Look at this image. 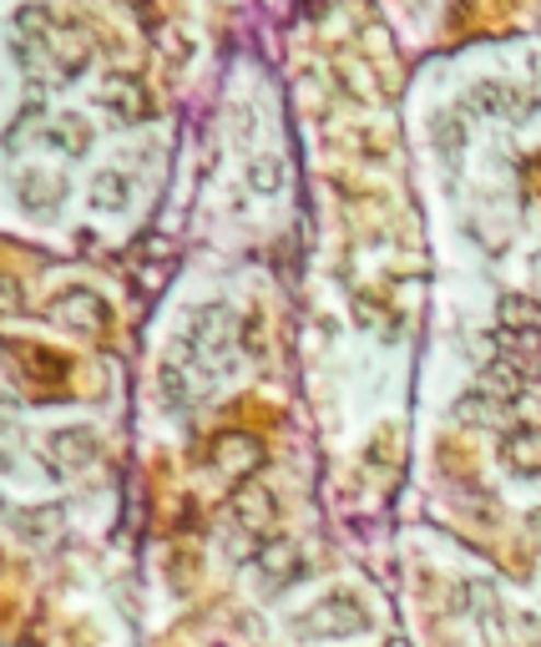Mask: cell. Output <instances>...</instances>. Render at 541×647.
Listing matches in <instances>:
<instances>
[{
    "instance_id": "cell-2",
    "label": "cell",
    "mask_w": 541,
    "mask_h": 647,
    "mask_svg": "<svg viewBox=\"0 0 541 647\" xmlns=\"http://www.w3.org/2000/svg\"><path fill=\"white\" fill-rule=\"evenodd\" d=\"M471 106H475V112H486V117H521V112H531L527 96L511 92L506 81H475V86H471Z\"/></svg>"
},
{
    "instance_id": "cell-3",
    "label": "cell",
    "mask_w": 541,
    "mask_h": 647,
    "mask_svg": "<svg viewBox=\"0 0 541 647\" xmlns=\"http://www.w3.org/2000/svg\"><path fill=\"white\" fill-rule=\"evenodd\" d=\"M238 521L249 531H264L268 521H274V496H268L264 486H243L238 490Z\"/></svg>"
},
{
    "instance_id": "cell-7",
    "label": "cell",
    "mask_w": 541,
    "mask_h": 647,
    "mask_svg": "<svg viewBox=\"0 0 541 647\" xmlns=\"http://www.w3.org/2000/svg\"><path fill=\"white\" fill-rule=\"evenodd\" d=\"M461 137H465L461 117H440V122H436V142H440V152H461Z\"/></svg>"
},
{
    "instance_id": "cell-1",
    "label": "cell",
    "mask_w": 541,
    "mask_h": 647,
    "mask_svg": "<svg viewBox=\"0 0 541 647\" xmlns=\"http://www.w3.org/2000/svg\"><path fill=\"white\" fill-rule=\"evenodd\" d=\"M304 627H309V633L344 637V633H359V627H370V612L359 608V597H349V592H330L314 612H304Z\"/></svg>"
},
{
    "instance_id": "cell-6",
    "label": "cell",
    "mask_w": 541,
    "mask_h": 647,
    "mask_svg": "<svg viewBox=\"0 0 541 647\" xmlns=\"http://www.w3.org/2000/svg\"><path fill=\"white\" fill-rule=\"evenodd\" d=\"M71 314L87 324V330H102V319H106V309L96 304L92 293H71Z\"/></svg>"
},
{
    "instance_id": "cell-5",
    "label": "cell",
    "mask_w": 541,
    "mask_h": 647,
    "mask_svg": "<svg viewBox=\"0 0 541 647\" xmlns=\"http://www.w3.org/2000/svg\"><path fill=\"white\" fill-rule=\"evenodd\" d=\"M293 571H299V552H293L289 542L268 546V556H264V577H268V581H289Z\"/></svg>"
},
{
    "instance_id": "cell-4",
    "label": "cell",
    "mask_w": 541,
    "mask_h": 647,
    "mask_svg": "<svg viewBox=\"0 0 541 647\" xmlns=\"http://www.w3.org/2000/svg\"><path fill=\"white\" fill-rule=\"evenodd\" d=\"M506 461H511L516 471H541V430H531V425L511 430V436H506Z\"/></svg>"
},
{
    "instance_id": "cell-8",
    "label": "cell",
    "mask_w": 541,
    "mask_h": 647,
    "mask_svg": "<svg viewBox=\"0 0 541 647\" xmlns=\"http://www.w3.org/2000/svg\"><path fill=\"white\" fill-rule=\"evenodd\" d=\"M96 198L112 203V208H122L127 203V187H122V177H102V187H96Z\"/></svg>"
}]
</instances>
